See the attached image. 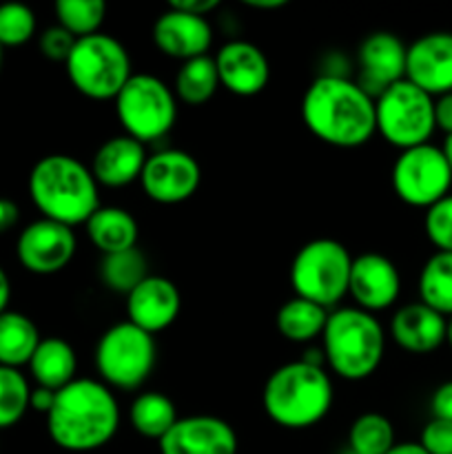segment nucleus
Wrapping results in <instances>:
<instances>
[{"label": "nucleus", "mask_w": 452, "mask_h": 454, "mask_svg": "<svg viewBox=\"0 0 452 454\" xmlns=\"http://www.w3.org/2000/svg\"><path fill=\"white\" fill-rule=\"evenodd\" d=\"M301 120L317 140L337 149H357L377 133L375 100L341 74H322L308 84Z\"/></svg>", "instance_id": "1"}, {"label": "nucleus", "mask_w": 452, "mask_h": 454, "mask_svg": "<svg viewBox=\"0 0 452 454\" xmlns=\"http://www.w3.org/2000/svg\"><path fill=\"white\" fill-rule=\"evenodd\" d=\"M120 428V406L113 390L97 380H78L56 393L47 412V433L66 452L105 448Z\"/></svg>", "instance_id": "2"}, {"label": "nucleus", "mask_w": 452, "mask_h": 454, "mask_svg": "<svg viewBox=\"0 0 452 454\" xmlns=\"http://www.w3.org/2000/svg\"><path fill=\"white\" fill-rule=\"evenodd\" d=\"M29 195L44 220L65 226L87 224L102 207L100 186L91 168L74 155L51 153L40 158L29 173Z\"/></svg>", "instance_id": "3"}, {"label": "nucleus", "mask_w": 452, "mask_h": 454, "mask_svg": "<svg viewBox=\"0 0 452 454\" xmlns=\"http://www.w3.org/2000/svg\"><path fill=\"white\" fill-rule=\"evenodd\" d=\"M335 402L331 375L323 366L291 362L279 366L266 380L261 403L273 424L286 430H306L317 426Z\"/></svg>", "instance_id": "4"}, {"label": "nucleus", "mask_w": 452, "mask_h": 454, "mask_svg": "<svg viewBox=\"0 0 452 454\" xmlns=\"http://www.w3.org/2000/svg\"><path fill=\"white\" fill-rule=\"evenodd\" d=\"M322 353L326 366L341 380H368L384 362V326L375 315L357 306L331 310L322 333Z\"/></svg>", "instance_id": "5"}, {"label": "nucleus", "mask_w": 452, "mask_h": 454, "mask_svg": "<svg viewBox=\"0 0 452 454\" xmlns=\"http://www.w3.org/2000/svg\"><path fill=\"white\" fill-rule=\"evenodd\" d=\"M65 67L75 91L89 100H115L133 75L127 47L102 31L75 40Z\"/></svg>", "instance_id": "6"}, {"label": "nucleus", "mask_w": 452, "mask_h": 454, "mask_svg": "<svg viewBox=\"0 0 452 454\" xmlns=\"http://www.w3.org/2000/svg\"><path fill=\"white\" fill-rule=\"evenodd\" d=\"M350 266L353 257L344 244L331 238L310 239L292 257L291 286L295 297L335 310L348 295Z\"/></svg>", "instance_id": "7"}, {"label": "nucleus", "mask_w": 452, "mask_h": 454, "mask_svg": "<svg viewBox=\"0 0 452 454\" xmlns=\"http://www.w3.org/2000/svg\"><path fill=\"white\" fill-rule=\"evenodd\" d=\"M158 362L155 337L133 326L118 322L102 333L96 346V368L100 381L115 390H137L144 386Z\"/></svg>", "instance_id": "8"}, {"label": "nucleus", "mask_w": 452, "mask_h": 454, "mask_svg": "<svg viewBox=\"0 0 452 454\" xmlns=\"http://www.w3.org/2000/svg\"><path fill=\"white\" fill-rule=\"evenodd\" d=\"M113 102L124 133L142 145L167 136L177 120L175 91L158 75L133 74Z\"/></svg>", "instance_id": "9"}, {"label": "nucleus", "mask_w": 452, "mask_h": 454, "mask_svg": "<svg viewBox=\"0 0 452 454\" xmlns=\"http://www.w3.org/2000/svg\"><path fill=\"white\" fill-rule=\"evenodd\" d=\"M377 133L399 151L428 145L434 133V98L410 80H399L375 100Z\"/></svg>", "instance_id": "10"}, {"label": "nucleus", "mask_w": 452, "mask_h": 454, "mask_svg": "<svg viewBox=\"0 0 452 454\" xmlns=\"http://www.w3.org/2000/svg\"><path fill=\"white\" fill-rule=\"evenodd\" d=\"M393 191L403 204L430 208L450 195L452 171L441 146L419 145L399 151L390 173Z\"/></svg>", "instance_id": "11"}, {"label": "nucleus", "mask_w": 452, "mask_h": 454, "mask_svg": "<svg viewBox=\"0 0 452 454\" xmlns=\"http://www.w3.org/2000/svg\"><path fill=\"white\" fill-rule=\"evenodd\" d=\"M202 182L198 160L182 149H164L146 158L140 184L146 198L158 204H182L195 195Z\"/></svg>", "instance_id": "12"}, {"label": "nucleus", "mask_w": 452, "mask_h": 454, "mask_svg": "<svg viewBox=\"0 0 452 454\" xmlns=\"http://www.w3.org/2000/svg\"><path fill=\"white\" fill-rule=\"evenodd\" d=\"M78 248V239L71 226L53 220L31 222L22 229L16 242V255L22 269L34 275H53L71 264Z\"/></svg>", "instance_id": "13"}, {"label": "nucleus", "mask_w": 452, "mask_h": 454, "mask_svg": "<svg viewBox=\"0 0 452 454\" xmlns=\"http://www.w3.org/2000/svg\"><path fill=\"white\" fill-rule=\"evenodd\" d=\"M408 47L390 31H375L359 44V75L355 82L372 98L381 96L394 82L406 78Z\"/></svg>", "instance_id": "14"}, {"label": "nucleus", "mask_w": 452, "mask_h": 454, "mask_svg": "<svg viewBox=\"0 0 452 454\" xmlns=\"http://www.w3.org/2000/svg\"><path fill=\"white\" fill-rule=\"evenodd\" d=\"M401 293V275L390 257L381 253H362L353 257L348 295L366 313L390 309Z\"/></svg>", "instance_id": "15"}, {"label": "nucleus", "mask_w": 452, "mask_h": 454, "mask_svg": "<svg viewBox=\"0 0 452 454\" xmlns=\"http://www.w3.org/2000/svg\"><path fill=\"white\" fill-rule=\"evenodd\" d=\"M406 80L433 98L452 91V31H433L408 44Z\"/></svg>", "instance_id": "16"}, {"label": "nucleus", "mask_w": 452, "mask_h": 454, "mask_svg": "<svg viewBox=\"0 0 452 454\" xmlns=\"http://www.w3.org/2000/svg\"><path fill=\"white\" fill-rule=\"evenodd\" d=\"M160 454H238V434L213 415L180 417L160 439Z\"/></svg>", "instance_id": "17"}, {"label": "nucleus", "mask_w": 452, "mask_h": 454, "mask_svg": "<svg viewBox=\"0 0 452 454\" xmlns=\"http://www.w3.org/2000/svg\"><path fill=\"white\" fill-rule=\"evenodd\" d=\"M180 309V291L162 275H149L127 295V322L153 337L175 324Z\"/></svg>", "instance_id": "18"}, {"label": "nucleus", "mask_w": 452, "mask_h": 454, "mask_svg": "<svg viewBox=\"0 0 452 454\" xmlns=\"http://www.w3.org/2000/svg\"><path fill=\"white\" fill-rule=\"evenodd\" d=\"M220 87L233 96L251 98L266 89L270 80V65L266 53L248 40H230L215 56Z\"/></svg>", "instance_id": "19"}, {"label": "nucleus", "mask_w": 452, "mask_h": 454, "mask_svg": "<svg viewBox=\"0 0 452 454\" xmlns=\"http://www.w3.org/2000/svg\"><path fill=\"white\" fill-rule=\"evenodd\" d=\"M153 43L164 56L173 60H193L208 56L213 44V27L207 18L191 16L180 9L168 7L153 22Z\"/></svg>", "instance_id": "20"}, {"label": "nucleus", "mask_w": 452, "mask_h": 454, "mask_svg": "<svg viewBox=\"0 0 452 454\" xmlns=\"http://www.w3.org/2000/svg\"><path fill=\"white\" fill-rule=\"evenodd\" d=\"M390 337L399 348L415 355H425L446 344L448 317L439 315L421 301L401 306L390 319Z\"/></svg>", "instance_id": "21"}, {"label": "nucleus", "mask_w": 452, "mask_h": 454, "mask_svg": "<svg viewBox=\"0 0 452 454\" xmlns=\"http://www.w3.org/2000/svg\"><path fill=\"white\" fill-rule=\"evenodd\" d=\"M146 158L149 155H146L144 145L122 133V136L109 137V140L97 146L89 168H91L97 186L122 189V186L140 180Z\"/></svg>", "instance_id": "22"}, {"label": "nucleus", "mask_w": 452, "mask_h": 454, "mask_svg": "<svg viewBox=\"0 0 452 454\" xmlns=\"http://www.w3.org/2000/svg\"><path fill=\"white\" fill-rule=\"evenodd\" d=\"M75 371H78V357L69 341L62 337L40 340L29 362V372L35 386L58 393L75 380Z\"/></svg>", "instance_id": "23"}, {"label": "nucleus", "mask_w": 452, "mask_h": 454, "mask_svg": "<svg viewBox=\"0 0 452 454\" xmlns=\"http://www.w3.org/2000/svg\"><path fill=\"white\" fill-rule=\"evenodd\" d=\"M87 235L102 255L129 251L137 247L140 226L136 217L120 207H100L87 220Z\"/></svg>", "instance_id": "24"}, {"label": "nucleus", "mask_w": 452, "mask_h": 454, "mask_svg": "<svg viewBox=\"0 0 452 454\" xmlns=\"http://www.w3.org/2000/svg\"><path fill=\"white\" fill-rule=\"evenodd\" d=\"M38 344L40 333L27 315L16 310H4L0 315V366L18 371L20 366H29Z\"/></svg>", "instance_id": "25"}, {"label": "nucleus", "mask_w": 452, "mask_h": 454, "mask_svg": "<svg viewBox=\"0 0 452 454\" xmlns=\"http://www.w3.org/2000/svg\"><path fill=\"white\" fill-rule=\"evenodd\" d=\"M328 313L331 310L322 309L313 301L291 297V300L279 306L275 326H277L279 335L284 340L292 341V344H308L315 337H322L328 322Z\"/></svg>", "instance_id": "26"}, {"label": "nucleus", "mask_w": 452, "mask_h": 454, "mask_svg": "<svg viewBox=\"0 0 452 454\" xmlns=\"http://www.w3.org/2000/svg\"><path fill=\"white\" fill-rule=\"evenodd\" d=\"M177 419L180 417H177L173 399L162 393H155V390L137 395L129 408V421H131L133 430L153 442H160L175 426Z\"/></svg>", "instance_id": "27"}, {"label": "nucleus", "mask_w": 452, "mask_h": 454, "mask_svg": "<svg viewBox=\"0 0 452 454\" xmlns=\"http://www.w3.org/2000/svg\"><path fill=\"white\" fill-rule=\"evenodd\" d=\"M421 304L443 317H452V253L437 251L425 260L419 273Z\"/></svg>", "instance_id": "28"}, {"label": "nucleus", "mask_w": 452, "mask_h": 454, "mask_svg": "<svg viewBox=\"0 0 452 454\" xmlns=\"http://www.w3.org/2000/svg\"><path fill=\"white\" fill-rule=\"evenodd\" d=\"M220 87L215 58L199 56L182 62L175 75V98L191 106H199L211 100Z\"/></svg>", "instance_id": "29"}, {"label": "nucleus", "mask_w": 452, "mask_h": 454, "mask_svg": "<svg viewBox=\"0 0 452 454\" xmlns=\"http://www.w3.org/2000/svg\"><path fill=\"white\" fill-rule=\"evenodd\" d=\"M100 278L109 291L129 295L142 279L149 278V264L140 248H129V251L113 253V255H102Z\"/></svg>", "instance_id": "30"}, {"label": "nucleus", "mask_w": 452, "mask_h": 454, "mask_svg": "<svg viewBox=\"0 0 452 454\" xmlns=\"http://www.w3.org/2000/svg\"><path fill=\"white\" fill-rule=\"evenodd\" d=\"M394 443L393 424L379 412H363L348 430V450L353 454H386Z\"/></svg>", "instance_id": "31"}, {"label": "nucleus", "mask_w": 452, "mask_h": 454, "mask_svg": "<svg viewBox=\"0 0 452 454\" xmlns=\"http://www.w3.org/2000/svg\"><path fill=\"white\" fill-rule=\"evenodd\" d=\"M106 16V4L102 0H58V25L69 31L75 40L100 34Z\"/></svg>", "instance_id": "32"}, {"label": "nucleus", "mask_w": 452, "mask_h": 454, "mask_svg": "<svg viewBox=\"0 0 452 454\" xmlns=\"http://www.w3.org/2000/svg\"><path fill=\"white\" fill-rule=\"evenodd\" d=\"M31 388L18 368L0 366V430L12 428L29 411Z\"/></svg>", "instance_id": "33"}, {"label": "nucleus", "mask_w": 452, "mask_h": 454, "mask_svg": "<svg viewBox=\"0 0 452 454\" xmlns=\"http://www.w3.org/2000/svg\"><path fill=\"white\" fill-rule=\"evenodd\" d=\"M35 34V13L27 4L7 3L0 7V44L20 47Z\"/></svg>", "instance_id": "34"}, {"label": "nucleus", "mask_w": 452, "mask_h": 454, "mask_svg": "<svg viewBox=\"0 0 452 454\" xmlns=\"http://www.w3.org/2000/svg\"><path fill=\"white\" fill-rule=\"evenodd\" d=\"M424 229L437 251L452 253V195H446L437 204L425 208Z\"/></svg>", "instance_id": "35"}, {"label": "nucleus", "mask_w": 452, "mask_h": 454, "mask_svg": "<svg viewBox=\"0 0 452 454\" xmlns=\"http://www.w3.org/2000/svg\"><path fill=\"white\" fill-rule=\"evenodd\" d=\"M419 446L428 454H452V421L433 417L421 430Z\"/></svg>", "instance_id": "36"}, {"label": "nucleus", "mask_w": 452, "mask_h": 454, "mask_svg": "<svg viewBox=\"0 0 452 454\" xmlns=\"http://www.w3.org/2000/svg\"><path fill=\"white\" fill-rule=\"evenodd\" d=\"M38 44L44 58H49V60L53 62H66V58H69L71 49H74L75 44V38L69 31L62 29L60 25H56L43 31Z\"/></svg>", "instance_id": "37"}, {"label": "nucleus", "mask_w": 452, "mask_h": 454, "mask_svg": "<svg viewBox=\"0 0 452 454\" xmlns=\"http://www.w3.org/2000/svg\"><path fill=\"white\" fill-rule=\"evenodd\" d=\"M430 411L434 419L452 421V381H446L434 390L430 399Z\"/></svg>", "instance_id": "38"}, {"label": "nucleus", "mask_w": 452, "mask_h": 454, "mask_svg": "<svg viewBox=\"0 0 452 454\" xmlns=\"http://www.w3.org/2000/svg\"><path fill=\"white\" fill-rule=\"evenodd\" d=\"M434 127L452 136V91L434 98Z\"/></svg>", "instance_id": "39"}, {"label": "nucleus", "mask_w": 452, "mask_h": 454, "mask_svg": "<svg viewBox=\"0 0 452 454\" xmlns=\"http://www.w3.org/2000/svg\"><path fill=\"white\" fill-rule=\"evenodd\" d=\"M168 7L180 9V12L191 13V16L207 18L208 13L215 12V9L220 7V3H217V0H171Z\"/></svg>", "instance_id": "40"}, {"label": "nucleus", "mask_w": 452, "mask_h": 454, "mask_svg": "<svg viewBox=\"0 0 452 454\" xmlns=\"http://www.w3.org/2000/svg\"><path fill=\"white\" fill-rule=\"evenodd\" d=\"M18 217H20L18 204L9 198H0V235L12 231L18 224Z\"/></svg>", "instance_id": "41"}, {"label": "nucleus", "mask_w": 452, "mask_h": 454, "mask_svg": "<svg viewBox=\"0 0 452 454\" xmlns=\"http://www.w3.org/2000/svg\"><path fill=\"white\" fill-rule=\"evenodd\" d=\"M53 402H56V393H53V390L40 388V386H35V388L31 390L29 408H34L35 412H43V415H47V412L53 408Z\"/></svg>", "instance_id": "42"}, {"label": "nucleus", "mask_w": 452, "mask_h": 454, "mask_svg": "<svg viewBox=\"0 0 452 454\" xmlns=\"http://www.w3.org/2000/svg\"><path fill=\"white\" fill-rule=\"evenodd\" d=\"M9 300H12V284H9V278L7 273H4V269L0 266V315L7 310Z\"/></svg>", "instance_id": "43"}, {"label": "nucleus", "mask_w": 452, "mask_h": 454, "mask_svg": "<svg viewBox=\"0 0 452 454\" xmlns=\"http://www.w3.org/2000/svg\"><path fill=\"white\" fill-rule=\"evenodd\" d=\"M246 7L255 9V12H273V9H282L284 0H246Z\"/></svg>", "instance_id": "44"}, {"label": "nucleus", "mask_w": 452, "mask_h": 454, "mask_svg": "<svg viewBox=\"0 0 452 454\" xmlns=\"http://www.w3.org/2000/svg\"><path fill=\"white\" fill-rule=\"evenodd\" d=\"M386 454H428V452L419 446V442H403V443H394V446Z\"/></svg>", "instance_id": "45"}, {"label": "nucleus", "mask_w": 452, "mask_h": 454, "mask_svg": "<svg viewBox=\"0 0 452 454\" xmlns=\"http://www.w3.org/2000/svg\"><path fill=\"white\" fill-rule=\"evenodd\" d=\"M443 155H446L448 164H450V171H452V136L446 137V142H443Z\"/></svg>", "instance_id": "46"}, {"label": "nucleus", "mask_w": 452, "mask_h": 454, "mask_svg": "<svg viewBox=\"0 0 452 454\" xmlns=\"http://www.w3.org/2000/svg\"><path fill=\"white\" fill-rule=\"evenodd\" d=\"M446 341L450 344V348H452V317H448V337H446Z\"/></svg>", "instance_id": "47"}, {"label": "nucleus", "mask_w": 452, "mask_h": 454, "mask_svg": "<svg viewBox=\"0 0 452 454\" xmlns=\"http://www.w3.org/2000/svg\"><path fill=\"white\" fill-rule=\"evenodd\" d=\"M3 49L4 47H3V44H0V65H3Z\"/></svg>", "instance_id": "48"}, {"label": "nucleus", "mask_w": 452, "mask_h": 454, "mask_svg": "<svg viewBox=\"0 0 452 454\" xmlns=\"http://www.w3.org/2000/svg\"><path fill=\"white\" fill-rule=\"evenodd\" d=\"M344 454H353V452H350V450H346V452H344Z\"/></svg>", "instance_id": "49"}]
</instances>
